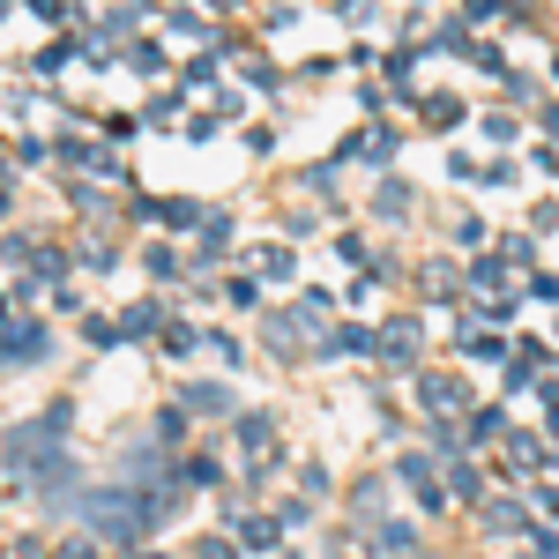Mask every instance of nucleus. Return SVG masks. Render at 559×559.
I'll use <instances>...</instances> for the list:
<instances>
[{
    "mask_svg": "<svg viewBox=\"0 0 559 559\" xmlns=\"http://www.w3.org/2000/svg\"><path fill=\"white\" fill-rule=\"evenodd\" d=\"M239 440H247V455H269V418H239Z\"/></svg>",
    "mask_w": 559,
    "mask_h": 559,
    "instance_id": "nucleus-4",
    "label": "nucleus"
},
{
    "mask_svg": "<svg viewBox=\"0 0 559 559\" xmlns=\"http://www.w3.org/2000/svg\"><path fill=\"white\" fill-rule=\"evenodd\" d=\"M381 350H388V358H418V329H411V321H395V329L381 336Z\"/></svg>",
    "mask_w": 559,
    "mask_h": 559,
    "instance_id": "nucleus-3",
    "label": "nucleus"
},
{
    "mask_svg": "<svg viewBox=\"0 0 559 559\" xmlns=\"http://www.w3.org/2000/svg\"><path fill=\"white\" fill-rule=\"evenodd\" d=\"M418 395H426V411H440V418H448V411H463V381H455V373H426Z\"/></svg>",
    "mask_w": 559,
    "mask_h": 559,
    "instance_id": "nucleus-1",
    "label": "nucleus"
},
{
    "mask_svg": "<svg viewBox=\"0 0 559 559\" xmlns=\"http://www.w3.org/2000/svg\"><path fill=\"white\" fill-rule=\"evenodd\" d=\"M45 350V329H31V321H23V329H0V358H38Z\"/></svg>",
    "mask_w": 559,
    "mask_h": 559,
    "instance_id": "nucleus-2",
    "label": "nucleus"
},
{
    "mask_svg": "<svg viewBox=\"0 0 559 559\" xmlns=\"http://www.w3.org/2000/svg\"><path fill=\"white\" fill-rule=\"evenodd\" d=\"M239 552V545H224V537H210V545H202V559H231Z\"/></svg>",
    "mask_w": 559,
    "mask_h": 559,
    "instance_id": "nucleus-5",
    "label": "nucleus"
}]
</instances>
